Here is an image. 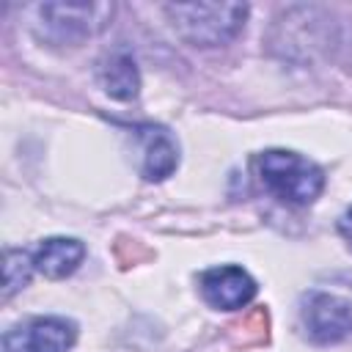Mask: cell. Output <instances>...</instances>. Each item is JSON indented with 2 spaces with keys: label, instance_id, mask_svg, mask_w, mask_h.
<instances>
[{
  "label": "cell",
  "instance_id": "cell-1",
  "mask_svg": "<svg viewBox=\"0 0 352 352\" xmlns=\"http://www.w3.org/2000/svg\"><path fill=\"white\" fill-rule=\"evenodd\" d=\"M173 30L192 47H220L231 41L248 16L245 3H176L165 6Z\"/></svg>",
  "mask_w": 352,
  "mask_h": 352
},
{
  "label": "cell",
  "instance_id": "cell-2",
  "mask_svg": "<svg viewBox=\"0 0 352 352\" xmlns=\"http://www.w3.org/2000/svg\"><path fill=\"white\" fill-rule=\"evenodd\" d=\"M258 176L272 195L292 206L314 204L324 187V173L316 162L283 148H270L258 154Z\"/></svg>",
  "mask_w": 352,
  "mask_h": 352
},
{
  "label": "cell",
  "instance_id": "cell-3",
  "mask_svg": "<svg viewBox=\"0 0 352 352\" xmlns=\"http://www.w3.org/2000/svg\"><path fill=\"white\" fill-rule=\"evenodd\" d=\"M113 16L110 3H44L38 6L41 36L52 44H77L99 33Z\"/></svg>",
  "mask_w": 352,
  "mask_h": 352
},
{
  "label": "cell",
  "instance_id": "cell-4",
  "mask_svg": "<svg viewBox=\"0 0 352 352\" xmlns=\"http://www.w3.org/2000/svg\"><path fill=\"white\" fill-rule=\"evenodd\" d=\"M300 319L311 341L338 344L346 336H352V300L314 289L300 302Z\"/></svg>",
  "mask_w": 352,
  "mask_h": 352
},
{
  "label": "cell",
  "instance_id": "cell-5",
  "mask_svg": "<svg viewBox=\"0 0 352 352\" xmlns=\"http://www.w3.org/2000/svg\"><path fill=\"white\" fill-rule=\"evenodd\" d=\"M77 327L60 316H36L14 324L3 336V352H69Z\"/></svg>",
  "mask_w": 352,
  "mask_h": 352
},
{
  "label": "cell",
  "instance_id": "cell-6",
  "mask_svg": "<svg viewBox=\"0 0 352 352\" xmlns=\"http://www.w3.org/2000/svg\"><path fill=\"white\" fill-rule=\"evenodd\" d=\"M198 286H201L204 300L220 311L245 308L256 297V280L242 267H234V264H223V267H212L201 272Z\"/></svg>",
  "mask_w": 352,
  "mask_h": 352
},
{
  "label": "cell",
  "instance_id": "cell-7",
  "mask_svg": "<svg viewBox=\"0 0 352 352\" xmlns=\"http://www.w3.org/2000/svg\"><path fill=\"white\" fill-rule=\"evenodd\" d=\"M135 135L143 143V160H140L143 179H148V182L168 179L179 165L176 140L162 126H135Z\"/></svg>",
  "mask_w": 352,
  "mask_h": 352
},
{
  "label": "cell",
  "instance_id": "cell-8",
  "mask_svg": "<svg viewBox=\"0 0 352 352\" xmlns=\"http://www.w3.org/2000/svg\"><path fill=\"white\" fill-rule=\"evenodd\" d=\"M30 256H33V267L47 278H66L80 267L85 248L80 239L72 236H50L38 242V248Z\"/></svg>",
  "mask_w": 352,
  "mask_h": 352
},
{
  "label": "cell",
  "instance_id": "cell-9",
  "mask_svg": "<svg viewBox=\"0 0 352 352\" xmlns=\"http://www.w3.org/2000/svg\"><path fill=\"white\" fill-rule=\"evenodd\" d=\"M99 82H102L104 94L113 96V99H121V102L135 99L138 88H140V74H138V66H135L132 55H126V52L110 55L99 66Z\"/></svg>",
  "mask_w": 352,
  "mask_h": 352
},
{
  "label": "cell",
  "instance_id": "cell-10",
  "mask_svg": "<svg viewBox=\"0 0 352 352\" xmlns=\"http://www.w3.org/2000/svg\"><path fill=\"white\" fill-rule=\"evenodd\" d=\"M33 270L36 267H33V256L30 253L8 248L6 250V264H3V278H6V283H3V300H8L11 294H16L19 289H25Z\"/></svg>",
  "mask_w": 352,
  "mask_h": 352
},
{
  "label": "cell",
  "instance_id": "cell-11",
  "mask_svg": "<svg viewBox=\"0 0 352 352\" xmlns=\"http://www.w3.org/2000/svg\"><path fill=\"white\" fill-rule=\"evenodd\" d=\"M228 336H231V341L236 346H253V344L267 341V336H270V316H267V311L256 308V311L245 314L242 322L228 327Z\"/></svg>",
  "mask_w": 352,
  "mask_h": 352
},
{
  "label": "cell",
  "instance_id": "cell-12",
  "mask_svg": "<svg viewBox=\"0 0 352 352\" xmlns=\"http://www.w3.org/2000/svg\"><path fill=\"white\" fill-rule=\"evenodd\" d=\"M338 231H341V236L352 245V206L344 212V217H341V223H338Z\"/></svg>",
  "mask_w": 352,
  "mask_h": 352
}]
</instances>
